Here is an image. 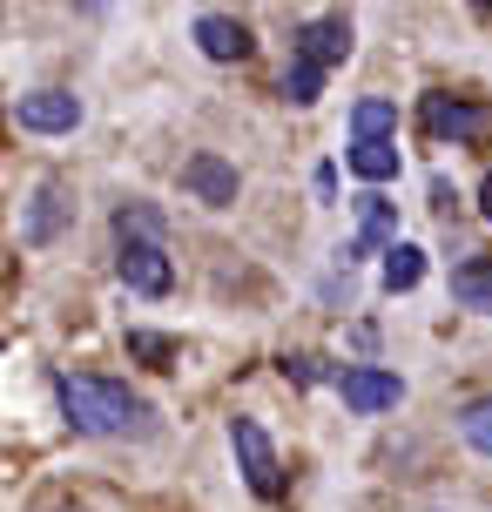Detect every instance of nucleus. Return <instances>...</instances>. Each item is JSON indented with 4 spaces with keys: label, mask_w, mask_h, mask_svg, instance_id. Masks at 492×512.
<instances>
[{
    "label": "nucleus",
    "mask_w": 492,
    "mask_h": 512,
    "mask_svg": "<svg viewBox=\"0 0 492 512\" xmlns=\"http://www.w3.org/2000/svg\"><path fill=\"white\" fill-rule=\"evenodd\" d=\"M61 411H68V425L88 438H149L156 432V411L135 398L129 384L115 378H95V371H61Z\"/></svg>",
    "instance_id": "f257e3e1"
},
{
    "label": "nucleus",
    "mask_w": 492,
    "mask_h": 512,
    "mask_svg": "<svg viewBox=\"0 0 492 512\" xmlns=\"http://www.w3.org/2000/svg\"><path fill=\"white\" fill-rule=\"evenodd\" d=\"M230 445H236V472L257 499H277L284 492V465H277V445L257 418H230Z\"/></svg>",
    "instance_id": "f03ea898"
},
{
    "label": "nucleus",
    "mask_w": 492,
    "mask_h": 512,
    "mask_svg": "<svg viewBox=\"0 0 492 512\" xmlns=\"http://www.w3.org/2000/svg\"><path fill=\"white\" fill-rule=\"evenodd\" d=\"M418 115H425V128H432L439 142H479L492 128V115L479 102H466V95H425Z\"/></svg>",
    "instance_id": "7ed1b4c3"
},
{
    "label": "nucleus",
    "mask_w": 492,
    "mask_h": 512,
    "mask_svg": "<svg viewBox=\"0 0 492 512\" xmlns=\"http://www.w3.org/2000/svg\"><path fill=\"white\" fill-rule=\"evenodd\" d=\"M344 54H351V21H344V14H317V21L297 27V54H290V61H304V68H317V75H331Z\"/></svg>",
    "instance_id": "20e7f679"
},
{
    "label": "nucleus",
    "mask_w": 492,
    "mask_h": 512,
    "mask_svg": "<svg viewBox=\"0 0 492 512\" xmlns=\"http://www.w3.org/2000/svg\"><path fill=\"white\" fill-rule=\"evenodd\" d=\"M115 277L129 283L135 297H169L176 270H169V250H162V243H122V256H115Z\"/></svg>",
    "instance_id": "39448f33"
},
{
    "label": "nucleus",
    "mask_w": 492,
    "mask_h": 512,
    "mask_svg": "<svg viewBox=\"0 0 492 512\" xmlns=\"http://www.w3.org/2000/svg\"><path fill=\"white\" fill-rule=\"evenodd\" d=\"M14 122L34 128V135H68V128L81 122V102L68 95V88H34V95L14 102Z\"/></svg>",
    "instance_id": "423d86ee"
},
{
    "label": "nucleus",
    "mask_w": 492,
    "mask_h": 512,
    "mask_svg": "<svg viewBox=\"0 0 492 512\" xmlns=\"http://www.w3.org/2000/svg\"><path fill=\"white\" fill-rule=\"evenodd\" d=\"M398 391H405V384L391 378V371H378V364H351V371H337V398H344L351 411H364V418H371V411H391V405H398Z\"/></svg>",
    "instance_id": "0eeeda50"
},
{
    "label": "nucleus",
    "mask_w": 492,
    "mask_h": 512,
    "mask_svg": "<svg viewBox=\"0 0 492 512\" xmlns=\"http://www.w3.org/2000/svg\"><path fill=\"white\" fill-rule=\"evenodd\" d=\"M182 189H189V196H196V203H209V209H230L236 203V169L230 162H223V155H189V162H182Z\"/></svg>",
    "instance_id": "6e6552de"
},
{
    "label": "nucleus",
    "mask_w": 492,
    "mask_h": 512,
    "mask_svg": "<svg viewBox=\"0 0 492 512\" xmlns=\"http://www.w3.org/2000/svg\"><path fill=\"white\" fill-rule=\"evenodd\" d=\"M196 48L209 61H243L257 41H250V27L236 21V14H196Z\"/></svg>",
    "instance_id": "1a4fd4ad"
},
{
    "label": "nucleus",
    "mask_w": 492,
    "mask_h": 512,
    "mask_svg": "<svg viewBox=\"0 0 492 512\" xmlns=\"http://www.w3.org/2000/svg\"><path fill=\"white\" fill-rule=\"evenodd\" d=\"M398 243V209L371 189V196H358V243H351V256H371V250H391Z\"/></svg>",
    "instance_id": "9d476101"
},
{
    "label": "nucleus",
    "mask_w": 492,
    "mask_h": 512,
    "mask_svg": "<svg viewBox=\"0 0 492 512\" xmlns=\"http://www.w3.org/2000/svg\"><path fill=\"white\" fill-rule=\"evenodd\" d=\"M344 162H351V176H358V182H371V189H378V182L398 176V142H351V149H344Z\"/></svg>",
    "instance_id": "9b49d317"
},
{
    "label": "nucleus",
    "mask_w": 492,
    "mask_h": 512,
    "mask_svg": "<svg viewBox=\"0 0 492 512\" xmlns=\"http://www.w3.org/2000/svg\"><path fill=\"white\" fill-rule=\"evenodd\" d=\"M391 128H398V108L385 95H364L351 108V142H391Z\"/></svg>",
    "instance_id": "f8f14e48"
},
{
    "label": "nucleus",
    "mask_w": 492,
    "mask_h": 512,
    "mask_svg": "<svg viewBox=\"0 0 492 512\" xmlns=\"http://www.w3.org/2000/svg\"><path fill=\"white\" fill-rule=\"evenodd\" d=\"M452 297L466 310H492V256H472V263L452 270Z\"/></svg>",
    "instance_id": "ddd939ff"
},
{
    "label": "nucleus",
    "mask_w": 492,
    "mask_h": 512,
    "mask_svg": "<svg viewBox=\"0 0 492 512\" xmlns=\"http://www.w3.org/2000/svg\"><path fill=\"white\" fill-rule=\"evenodd\" d=\"M61 216H68V196H61V182H41V196H34V216H27V243H48L61 230Z\"/></svg>",
    "instance_id": "4468645a"
},
{
    "label": "nucleus",
    "mask_w": 492,
    "mask_h": 512,
    "mask_svg": "<svg viewBox=\"0 0 492 512\" xmlns=\"http://www.w3.org/2000/svg\"><path fill=\"white\" fill-rule=\"evenodd\" d=\"M418 277H425V250L418 243H391L385 250V290L398 297V290H418Z\"/></svg>",
    "instance_id": "2eb2a0df"
},
{
    "label": "nucleus",
    "mask_w": 492,
    "mask_h": 512,
    "mask_svg": "<svg viewBox=\"0 0 492 512\" xmlns=\"http://www.w3.org/2000/svg\"><path fill=\"white\" fill-rule=\"evenodd\" d=\"M115 236H122V243H162L169 230H162V216L149 203H122L115 209Z\"/></svg>",
    "instance_id": "dca6fc26"
},
{
    "label": "nucleus",
    "mask_w": 492,
    "mask_h": 512,
    "mask_svg": "<svg viewBox=\"0 0 492 512\" xmlns=\"http://www.w3.org/2000/svg\"><path fill=\"white\" fill-rule=\"evenodd\" d=\"M459 432H466L472 452H486V459H492V398H472V405L459 411Z\"/></svg>",
    "instance_id": "f3484780"
},
{
    "label": "nucleus",
    "mask_w": 492,
    "mask_h": 512,
    "mask_svg": "<svg viewBox=\"0 0 492 512\" xmlns=\"http://www.w3.org/2000/svg\"><path fill=\"white\" fill-rule=\"evenodd\" d=\"M284 95L297 108H311L317 95H324V75H317V68H304V61H290V68H284Z\"/></svg>",
    "instance_id": "a211bd4d"
},
{
    "label": "nucleus",
    "mask_w": 492,
    "mask_h": 512,
    "mask_svg": "<svg viewBox=\"0 0 492 512\" xmlns=\"http://www.w3.org/2000/svg\"><path fill=\"white\" fill-rule=\"evenodd\" d=\"M129 358H149L156 371H169V358H176V344L162 331H129Z\"/></svg>",
    "instance_id": "6ab92c4d"
},
{
    "label": "nucleus",
    "mask_w": 492,
    "mask_h": 512,
    "mask_svg": "<svg viewBox=\"0 0 492 512\" xmlns=\"http://www.w3.org/2000/svg\"><path fill=\"white\" fill-rule=\"evenodd\" d=\"M479 216L492 223V176H486V189H479Z\"/></svg>",
    "instance_id": "aec40b11"
},
{
    "label": "nucleus",
    "mask_w": 492,
    "mask_h": 512,
    "mask_svg": "<svg viewBox=\"0 0 492 512\" xmlns=\"http://www.w3.org/2000/svg\"><path fill=\"white\" fill-rule=\"evenodd\" d=\"M54 512H81V506H54Z\"/></svg>",
    "instance_id": "412c9836"
}]
</instances>
